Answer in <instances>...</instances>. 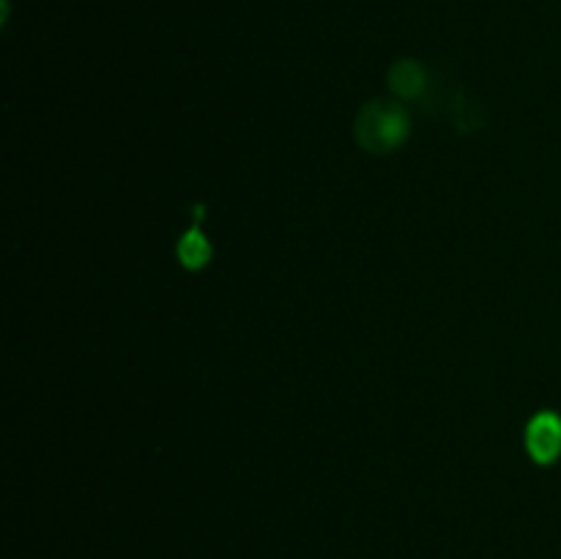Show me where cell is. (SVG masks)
I'll return each mask as SVG.
<instances>
[{"mask_svg":"<svg viewBox=\"0 0 561 559\" xmlns=\"http://www.w3.org/2000/svg\"><path fill=\"white\" fill-rule=\"evenodd\" d=\"M356 140L370 153H389L405 142L411 132V118L403 104L376 99L367 102L356 115Z\"/></svg>","mask_w":561,"mask_h":559,"instance_id":"cell-1","label":"cell"},{"mask_svg":"<svg viewBox=\"0 0 561 559\" xmlns=\"http://www.w3.org/2000/svg\"><path fill=\"white\" fill-rule=\"evenodd\" d=\"M526 449L535 464H553L561 455V417L553 411H540L526 425Z\"/></svg>","mask_w":561,"mask_h":559,"instance_id":"cell-2","label":"cell"},{"mask_svg":"<svg viewBox=\"0 0 561 559\" xmlns=\"http://www.w3.org/2000/svg\"><path fill=\"white\" fill-rule=\"evenodd\" d=\"M387 80H389V88H392L400 99H416V96H422L427 88L425 69H422V66L411 58L398 60V64L389 69Z\"/></svg>","mask_w":561,"mask_h":559,"instance_id":"cell-3","label":"cell"},{"mask_svg":"<svg viewBox=\"0 0 561 559\" xmlns=\"http://www.w3.org/2000/svg\"><path fill=\"white\" fill-rule=\"evenodd\" d=\"M175 252H179L181 266L197 272V269H203L208 261H211V241L203 236L201 228H190L184 236H181L179 250Z\"/></svg>","mask_w":561,"mask_h":559,"instance_id":"cell-4","label":"cell"}]
</instances>
